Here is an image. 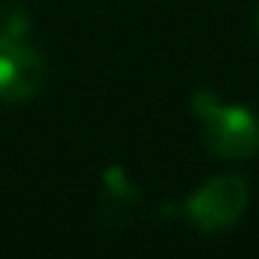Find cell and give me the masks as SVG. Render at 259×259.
<instances>
[{
  "label": "cell",
  "mask_w": 259,
  "mask_h": 259,
  "mask_svg": "<svg viewBox=\"0 0 259 259\" xmlns=\"http://www.w3.org/2000/svg\"><path fill=\"white\" fill-rule=\"evenodd\" d=\"M192 112L201 117L203 142L214 156L248 159L259 151V120L248 109L220 103L212 92H198Z\"/></svg>",
  "instance_id": "cell-1"
},
{
  "label": "cell",
  "mask_w": 259,
  "mask_h": 259,
  "mask_svg": "<svg viewBox=\"0 0 259 259\" xmlns=\"http://www.w3.org/2000/svg\"><path fill=\"white\" fill-rule=\"evenodd\" d=\"M248 203V184L240 176H218L206 181L187 201V218L203 231L226 229L237 223Z\"/></svg>",
  "instance_id": "cell-2"
},
{
  "label": "cell",
  "mask_w": 259,
  "mask_h": 259,
  "mask_svg": "<svg viewBox=\"0 0 259 259\" xmlns=\"http://www.w3.org/2000/svg\"><path fill=\"white\" fill-rule=\"evenodd\" d=\"M45 64L25 39H0V98L25 101L39 90Z\"/></svg>",
  "instance_id": "cell-3"
},
{
  "label": "cell",
  "mask_w": 259,
  "mask_h": 259,
  "mask_svg": "<svg viewBox=\"0 0 259 259\" xmlns=\"http://www.w3.org/2000/svg\"><path fill=\"white\" fill-rule=\"evenodd\" d=\"M256 34H259V12H256Z\"/></svg>",
  "instance_id": "cell-4"
}]
</instances>
